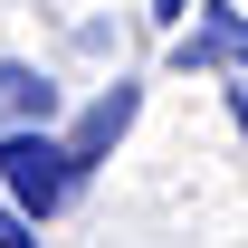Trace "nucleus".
Instances as JSON below:
<instances>
[{
  "mask_svg": "<svg viewBox=\"0 0 248 248\" xmlns=\"http://www.w3.org/2000/svg\"><path fill=\"white\" fill-rule=\"evenodd\" d=\"M191 10H201V0H153L143 19H153V29H172V38H182V29H191Z\"/></svg>",
  "mask_w": 248,
  "mask_h": 248,
  "instance_id": "obj_5",
  "label": "nucleus"
},
{
  "mask_svg": "<svg viewBox=\"0 0 248 248\" xmlns=\"http://www.w3.org/2000/svg\"><path fill=\"white\" fill-rule=\"evenodd\" d=\"M219 95H229V124H239V143H248V86H239V77H229V86H219Z\"/></svg>",
  "mask_w": 248,
  "mask_h": 248,
  "instance_id": "obj_7",
  "label": "nucleus"
},
{
  "mask_svg": "<svg viewBox=\"0 0 248 248\" xmlns=\"http://www.w3.org/2000/svg\"><path fill=\"white\" fill-rule=\"evenodd\" d=\"M0 248H38V219H19L10 201H0Z\"/></svg>",
  "mask_w": 248,
  "mask_h": 248,
  "instance_id": "obj_6",
  "label": "nucleus"
},
{
  "mask_svg": "<svg viewBox=\"0 0 248 248\" xmlns=\"http://www.w3.org/2000/svg\"><path fill=\"white\" fill-rule=\"evenodd\" d=\"M172 67L182 77H248V10L239 0H201L191 29L172 38Z\"/></svg>",
  "mask_w": 248,
  "mask_h": 248,
  "instance_id": "obj_2",
  "label": "nucleus"
},
{
  "mask_svg": "<svg viewBox=\"0 0 248 248\" xmlns=\"http://www.w3.org/2000/svg\"><path fill=\"white\" fill-rule=\"evenodd\" d=\"M86 182H95V172L67 153L58 124H48V134H10V143H0V201H10L19 219H38V229H48L58 210H77V201H86Z\"/></svg>",
  "mask_w": 248,
  "mask_h": 248,
  "instance_id": "obj_1",
  "label": "nucleus"
},
{
  "mask_svg": "<svg viewBox=\"0 0 248 248\" xmlns=\"http://www.w3.org/2000/svg\"><path fill=\"white\" fill-rule=\"evenodd\" d=\"M134 115H143V77H115V86L95 95L77 124H58V134H67V153L86 162V172H105V162H115V143L134 134Z\"/></svg>",
  "mask_w": 248,
  "mask_h": 248,
  "instance_id": "obj_3",
  "label": "nucleus"
},
{
  "mask_svg": "<svg viewBox=\"0 0 248 248\" xmlns=\"http://www.w3.org/2000/svg\"><path fill=\"white\" fill-rule=\"evenodd\" d=\"M58 115H67V95H58V77H48V67L0 58V143H10V134H48Z\"/></svg>",
  "mask_w": 248,
  "mask_h": 248,
  "instance_id": "obj_4",
  "label": "nucleus"
}]
</instances>
